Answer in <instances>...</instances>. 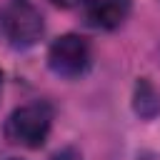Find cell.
Instances as JSON below:
<instances>
[{"instance_id": "3957f363", "label": "cell", "mask_w": 160, "mask_h": 160, "mask_svg": "<svg viewBox=\"0 0 160 160\" xmlns=\"http://www.w3.org/2000/svg\"><path fill=\"white\" fill-rule=\"evenodd\" d=\"M90 42L82 35L68 32L52 40L48 50V65L60 78H78L90 68Z\"/></svg>"}, {"instance_id": "52a82bcc", "label": "cell", "mask_w": 160, "mask_h": 160, "mask_svg": "<svg viewBox=\"0 0 160 160\" xmlns=\"http://www.w3.org/2000/svg\"><path fill=\"white\" fill-rule=\"evenodd\" d=\"M58 8H78V5H88V0H52Z\"/></svg>"}, {"instance_id": "ba28073f", "label": "cell", "mask_w": 160, "mask_h": 160, "mask_svg": "<svg viewBox=\"0 0 160 160\" xmlns=\"http://www.w3.org/2000/svg\"><path fill=\"white\" fill-rule=\"evenodd\" d=\"M5 160H22V158H5Z\"/></svg>"}, {"instance_id": "9c48e42d", "label": "cell", "mask_w": 160, "mask_h": 160, "mask_svg": "<svg viewBox=\"0 0 160 160\" xmlns=\"http://www.w3.org/2000/svg\"><path fill=\"white\" fill-rule=\"evenodd\" d=\"M0 90H2V72H0Z\"/></svg>"}, {"instance_id": "7a4b0ae2", "label": "cell", "mask_w": 160, "mask_h": 160, "mask_svg": "<svg viewBox=\"0 0 160 160\" xmlns=\"http://www.w3.org/2000/svg\"><path fill=\"white\" fill-rule=\"evenodd\" d=\"M2 32L12 48H30L42 38V15L30 0H10L0 18Z\"/></svg>"}, {"instance_id": "6da1fadb", "label": "cell", "mask_w": 160, "mask_h": 160, "mask_svg": "<svg viewBox=\"0 0 160 160\" xmlns=\"http://www.w3.org/2000/svg\"><path fill=\"white\" fill-rule=\"evenodd\" d=\"M52 128V108L48 102H28L10 112L5 120V138L12 145L22 148H42Z\"/></svg>"}, {"instance_id": "5b68a950", "label": "cell", "mask_w": 160, "mask_h": 160, "mask_svg": "<svg viewBox=\"0 0 160 160\" xmlns=\"http://www.w3.org/2000/svg\"><path fill=\"white\" fill-rule=\"evenodd\" d=\"M132 105H135V112L145 120H152L160 115V90L148 80V78H140L138 85H135V95H132Z\"/></svg>"}, {"instance_id": "277c9868", "label": "cell", "mask_w": 160, "mask_h": 160, "mask_svg": "<svg viewBox=\"0 0 160 160\" xmlns=\"http://www.w3.org/2000/svg\"><path fill=\"white\" fill-rule=\"evenodd\" d=\"M85 15L95 28L115 30L130 15V0H88Z\"/></svg>"}, {"instance_id": "8992f818", "label": "cell", "mask_w": 160, "mask_h": 160, "mask_svg": "<svg viewBox=\"0 0 160 160\" xmlns=\"http://www.w3.org/2000/svg\"><path fill=\"white\" fill-rule=\"evenodd\" d=\"M52 160H82V155H80L75 148H62L60 152L52 155Z\"/></svg>"}]
</instances>
